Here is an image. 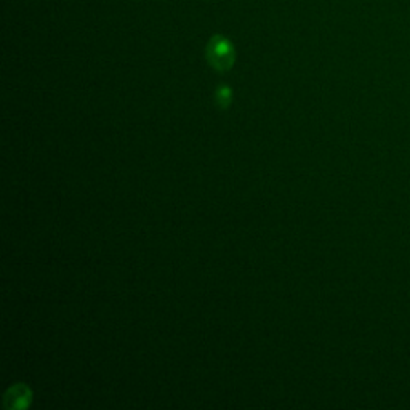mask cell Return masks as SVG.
Returning a JSON list of instances; mask_svg holds the SVG:
<instances>
[{
    "instance_id": "cell-1",
    "label": "cell",
    "mask_w": 410,
    "mask_h": 410,
    "mask_svg": "<svg viewBox=\"0 0 410 410\" xmlns=\"http://www.w3.org/2000/svg\"><path fill=\"white\" fill-rule=\"evenodd\" d=\"M210 66L216 71H228L234 63V48L225 37H214L205 50Z\"/></svg>"
},
{
    "instance_id": "cell-2",
    "label": "cell",
    "mask_w": 410,
    "mask_h": 410,
    "mask_svg": "<svg viewBox=\"0 0 410 410\" xmlns=\"http://www.w3.org/2000/svg\"><path fill=\"white\" fill-rule=\"evenodd\" d=\"M31 389H29L26 385L18 383L12 387L5 394V406L8 409H23L28 407L29 402H31Z\"/></svg>"
},
{
    "instance_id": "cell-3",
    "label": "cell",
    "mask_w": 410,
    "mask_h": 410,
    "mask_svg": "<svg viewBox=\"0 0 410 410\" xmlns=\"http://www.w3.org/2000/svg\"><path fill=\"white\" fill-rule=\"evenodd\" d=\"M231 98H233V93H231L228 87H220L218 90H216V105L223 107V110L229 106Z\"/></svg>"
}]
</instances>
